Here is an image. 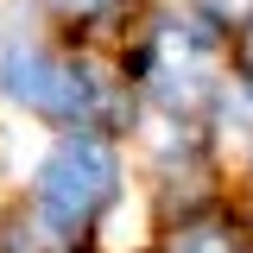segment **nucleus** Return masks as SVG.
Masks as SVG:
<instances>
[{"instance_id":"1","label":"nucleus","mask_w":253,"mask_h":253,"mask_svg":"<svg viewBox=\"0 0 253 253\" xmlns=\"http://www.w3.org/2000/svg\"><path fill=\"white\" fill-rule=\"evenodd\" d=\"M114 171H121V158H114L108 139L70 133L38 171V221H44V234H70L76 221H89V209L114 190Z\"/></svg>"},{"instance_id":"4","label":"nucleus","mask_w":253,"mask_h":253,"mask_svg":"<svg viewBox=\"0 0 253 253\" xmlns=\"http://www.w3.org/2000/svg\"><path fill=\"white\" fill-rule=\"evenodd\" d=\"M139 241V203H126V209H114V221H108V234H101V247L108 253H121Z\"/></svg>"},{"instance_id":"2","label":"nucleus","mask_w":253,"mask_h":253,"mask_svg":"<svg viewBox=\"0 0 253 253\" xmlns=\"http://www.w3.org/2000/svg\"><path fill=\"white\" fill-rule=\"evenodd\" d=\"M0 89L13 101H26V108H44V114H83L95 101L89 76H76L70 63H57L51 51H38L26 38L0 44Z\"/></svg>"},{"instance_id":"5","label":"nucleus","mask_w":253,"mask_h":253,"mask_svg":"<svg viewBox=\"0 0 253 253\" xmlns=\"http://www.w3.org/2000/svg\"><path fill=\"white\" fill-rule=\"evenodd\" d=\"M63 13H95V6H108V0H57Z\"/></svg>"},{"instance_id":"3","label":"nucleus","mask_w":253,"mask_h":253,"mask_svg":"<svg viewBox=\"0 0 253 253\" xmlns=\"http://www.w3.org/2000/svg\"><path fill=\"white\" fill-rule=\"evenodd\" d=\"M171 253H234V241H228L221 228H184V234L171 241Z\"/></svg>"}]
</instances>
